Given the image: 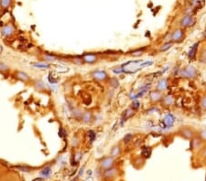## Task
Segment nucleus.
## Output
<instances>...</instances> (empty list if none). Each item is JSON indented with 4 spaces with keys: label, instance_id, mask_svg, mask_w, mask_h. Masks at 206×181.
<instances>
[{
    "label": "nucleus",
    "instance_id": "obj_1",
    "mask_svg": "<svg viewBox=\"0 0 206 181\" xmlns=\"http://www.w3.org/2000/svg\"><path fill=\"white\" fill-rule=\"evenodd\" d=\"M178 134H179L180 136H181L182 138H184L186 140H192L197 135L195 131L193 129V128H190L189 126H183V127L180 128Z\"/></svg>",
    "mask_w": 206,
    "mask_h": 181
},
{
    "label": "nucleus",
    "instance_id": "obj_2",
    "mask_svg": "<svg viewBox=\"0 0 206 181\" xmlns=\"http://www.w3.org/2000/svg\"><path fill=\"white\" fill-rule=\"evenodd\" d=\"M197 75H198L197 70L194 67L190 66V65L185 67L184 69L181 70V71H180V76L187 78V79H194L197 77Z\"/></svg>",
    "mask_w": 206,
    "mask_h": 181
},
{
    "label": "nucleus",
    "instance_id": "obj_3",
    "mask_svg": "<svg viewBox=\"0 0 206 181\" xmlns=\"http://www.w3.org/2000/svg\"><path fill=\"white\" fill-rule=\"evenodd\" d=\"M119 169L117 168H112L109 169H106L103 172V178L105 181H111L116 178L118 176Z\"/></svg>",
    "mask_w": 206,
    "mask_h": 181
},
{
    "label": "nucleus",
    "instance_id": "obj_4",
    "mask_svg": "<svg viewBox=\"0 0 206 181\" xmlns=\"http://www.w3.org/2000/svg\"><path fill=\"white\" fill-rule=\"evenodd\" d=\"M100 167L103 170L109 169L114 167V158L112 156H106L100 160Z\"/></svg>",
    "mask_w": 206,
    "mask_h": 181
},
{
    "label": "nucleus",
    "instance_id": "obj_5",
    "mask_svg": "<svg viewBox=\"0 0 206 181\" xmlns=\"http://www.w3.org/2000/svg\"><path fill=\"white\" fill-rule=\"evenodd\" d=\"M183 37H184V31H183V29L177 28L172 32L170 37V41H172L173 43H180L183 40Z\"/></svg>",
    "mask_w": 206,
    "mask_h": 181
},
{
    "label": "nucleus",
    "instance_id": "obj_6",
    "mask_svg": "<svg viewBox=\"0 0 206 181\" xmlns=\"http://www.w3.org/2000/svg\"><path fill=\"white\" fill-rule=\"evenodd\" d=\"M163 94H162V92H159V90H151L149 93V100L151 103H159L161 102L162 99H163Z\"/></svg>",
    "mask_w": 206,
    "mask_h": 181
},
{
    "label": "nucleus",
    "instance_id": "obj_7",
    "mask_svg": "<svg viewBox=\"0 0 206 181\" xmlns=\"http://www.w3.org/2000/svg\"><path fill=\"white\" fill-rule=\"evenodd\" d=\"M81 56H82L83 62L88 63V64H94V63L97 62V59H98L97 54L96 53H92V52H90V53H85V54H82Z\"/></svg>",
    "mask_w": 206,
    "mask_h": 181
},
{
    "label": "nucleus",
    "instance_id": "obj_8",
    "mask_svg": "<svg viewBox=\"0 0 206 181\" xmlns=\"http://www.w3.org/2000/svg\"><path fill=\"white\" fill-rule=\"evenodd\" d=\"M92 77L99 81H105L108 80V74L104 71H94L92 72Z\"/></svg>",
    "mask_w": 206,
    "mask_h": 181
},
{
    "label": "nucleus",
    "instance_id": "obj_9",
    "mask_svg": "<svg viewBox=\"0 0 206 181\" xmlns=\"http://www.w3.org/2000/svg\"><path fill=\"white\" fill-rule=\"evenodd\" d=\"M190 141H192V149H193V151H194V152L202 150V148L203 147V142L199 136H198V135H196V136L194 138H193Z\"/></svg>",
    "mask_w": 206,
    "mask_h": 181
},
{
    "label": "nucleus",
    "instance_id": "obj_10",
    "mask_svg": "<svg viewBox=\"0 0 206 181\" xmlns=\"http://www.w3.org/2000/svg\"><path fill=\"white\" fill-rule=\"evenodd\" d=\"M194 24H195V19L192 16H185L180 21V27L181 28L192 27Z\"/></svg>",
    "mask_w": 206,
    "mask_h": 181
},
{
    "label": "nucleus",
    "instance_id": "obj_11",
    "mask_svg": "<svg viewBox=\"0 0 206 181\" xmlns=\"http://www.w3.org/2000/svg\"><path fill=\"white\" fill-rule=\"evenodd\" d=\"M135 115V110L132 109L131 107L127 108L126 110L124 111L123 115H122V118H121V124L123 125L125 122H126V120L129 119L130 117H132Z\"/></svg>",
    "mask_w": 206,
    "mask_h": 181
},
{
    "label": "nucleus",
    "instance_id": "obj_12",
    "mask_svg": "<svg viewBox=\"0 0 206 181\" xmlns=\"http://www.w3.org/2000/svg\"><path fill=\"white\" fill-rule=\"evenodd\" d=\"M15 32V28L13 25L11 24H9V25H6L5 26L4 28H2L1 29V34L4 36V37H9L10 36H12Z\"/></svg>",
    "mask_w": 206,
    "mask_h": 181
},
{
    "label": "nucleus",
    "instance_id": "obj_13",
    "mask_svg": "<svg viewBox=\"0 0 206 181\" xmlns=\"http://www.w3.org/2000/svg\"><path fill=\"white\" fill-rule=\"evenodd\" d=\"M122 152V148H121V146L120 145H114L111 150H110V156L114 157V158H116L117 156H120Z\"/></svg>",
    "mask_w": 206,
    "mask_h": 181
},
{
    "label": "nucleus",
    "instance_id": "obj_14",
    "mask_svg": "<svg viewBox=\"0 0 206 181\" xmlns=\"http://www.w3.org/2000/svg\"><path fill=\"white\" fill-rule=\"evenodd\" d=\"M148 47H142V48H137V49H135L134 50L129 52V55L130 56H133V57H139V56H141L145 51L147 50Z\"/></svg>",
    "mask_w": 206,
    "mask_h": 181
},
{
    "label": "nucleus",
    "instance_id": "obj_15",
    "mask_svg": "<svg viewBox=\"0 0 206 181\" xmlns=\"http://www.w3.org/2000/svg\"><path fill=\"white\" fill-rule=\"evenodd\" d=\"M167 88H168V80L167 79L163 78L158 82L157 90H159V92H163V90H165Z\"/></svg>",
    "mask_w": 206,
    "mask_h": 181
},
{
    "label": "nucleus",
    "instance_id": "obj_16",
    "mask_svg": "<svg viewBox=\"0 0 206 181\" xmlns=\"http://www.w3.org/2000/svg\"><path fill=\"white\" fill-rule=\"evenodd\" d=\"M174 121H175V119H174L173 115L169 114V115H167L165 116V118L163 120V123L167 127H171L173 125V124H174Z\"/></svg>",
    "mask_w": 206,
    "mask_h": 181
},
{
    "label": "nucleus",
    "instance_id": "obj_17",
    "mask_svg": "<svg viewBox=\"0 0 206 181\" xmlns=\"http://www.w3.org/2000/svg\"><path fill=\"white\" fill-rule=\"evenodd\" d=\"M93 120V114L91 112H85L82 116V121L85 124H89Z\"/></svg>",
    "mask_w": 206,
    "mask_h": 181
},
{
    "label": "nucleus",
    "instance_id": "obj_18",
    "mask_svg": "<svg viewBox=\"0 0 206 181\" xmlns=\"http://www.w3.org/2000/svg\"><path fill=\"white\" fill-rule=\"evenodd\" d=\"M16 77L21 81H24V82H27L30 80L29 76L26 73V72H23V71H17L16 72Z\"/></svg>",
    "mask_w": 206,
    "mask_h": 181
},
{
    "label": "nucleus",
    "instance_id": "obj_19",
    "mask_svg": "<svg viewBox=\"0 0 206 181\" xmlns=\"http://www.w3.org/2000/svg\"><path fill=\"white\" fill-rule=\"evenodd\" d=\"M161 102L163 103L164 106H170V105H172L174 103V98L172 95H167V96L163 97Z\"/></svg>",
    "mask_w": 206,
    "mask_h": 181
},
{
    "label": "nucleus",
    "instance_id": "obj_20",
    "mask_svg": "<svg viewBox=\"0 0 206 181\" xmlns=\"http://www.w3.org/2000/svg\"><path fill=\"white\" fill-rule=\"evenodd\" d=\"M198 47H199V43H195L193 46L190 49L189 52V58L190 59H194L196 55H197V51H198Z\"/></svg>",
    "mask_w": 206,
    "mask_h": 181
},
{
    "label": "nucleus",
    "instance_id": "obj_21",
    "mask_svg": "<svg viewBox=\"0 0 206 181\" xmlns=\"http://www.w3.org/2000/svg\"><path fill=\"white\" fill-rule=\"evenodd\" d=\"M82 153L81 152V151H78V152H76L73 156H72V165H77L79 164V162L81 161L82 159Z\"/></svg>",
    "mask_w": 206,
    "mask_h": 181
},
{
    "label": "nucleus",
    "instance_id": "obj_22",
    "mask_svg": "<svg viewBox=\"0 0 206 181\" xmlns=\"http://www.w3.org/2000/svg\"><path fill=\"white\" fill-rule=\"evenodd\" d=\"M43 59H45L46 62H55V60H57L59 59V57L56 56L55 54H48V53H46V54L43 55Z\"/></svg>",
    "mask_w": 206,
    "mask_h": 181
},
{
    "label": "nucleus",
    "instance_id": "obj_23",
    "mask_svg": "<svg viewBox=\"0 0 206 181\" xmlns=\"http://www.w3.org/2000/svg\"><path fill=\"white\" fill-rule=\"evenodd\" d=\"M32 66L34 68H38V69H49L50 67V64L48 62H36L32 63Z\"/></svg>",
    "mask_w": 206,
    "mask_h": 181
},
{
    "label": "nucleus",
    "instance_id": "obj_24",
    "mask_svg": "<svg viewBox=\"0 0 206 181\" xmlns=\"http://www.w3.org/2000/svg\"><path fill=\"white\" fill-rule=\"evenodd\" d=\"M51 168L50 165H47V167H45L41 171H40V175L43 177H49L51 174Z\"/></svg>",
    "mask_w": 206,
    "mask_h": 181
},
{
    "label": "nucleus",
    "instance_id": "obj_25",
    "mask_svg": "<svg viewBox=\"0 0 206 181\" xmlns=\"http://www.w3.org/2000/svg\"><path fill=\"white\" fill-rule=\"evenodd\" d=\"M173 42L172 41H170V42H167L165 44H163L161 47H160L159 49V51H161V52H164V51H167V50H169L172 46H173Z\"/></svg>",
    "mask_w": 206,
    "mask_h": 181
},
{
    "label": "nucleus",
    "instance_id": "obj_26",
    "mask_svg": "<svg viewBox=\"0 0 206 181\" xmlns=\"http://www.w3.org/2000/svg\"><path fill=\"white\" fill-rule=\"evenodd\" d=\"M133 138H134V135L132 134H127L125 135L124 138H123V143L125 145L130 144V143L132 142V140H133Z\"/></svg>",
    "mask_w": 206,
    "mask_h": 181
},
{
    "label": "nucleus",
    "instance_id": "obj_27",
    "mask_svg": "<svg viewBox=\"0 0 206 181\" xmlns=\"http://www.w3.org/2000/svg\"><path fill=\"white\" fill-rule=\"evenodd\" d=\"M11 3H12V0H0V6H1L3 9H6L11 6Z\"/></svg>",
    "mask_w": 206,
    "mask_h": 181
},
{
    "label": "nucleus",
    "instance_id": "obj_28",
    "mask_svg": "<svg viewBox=\"0 0 206 181\" xmlns=\"http://www.w3.org/2000/svg\"><path fill=\"white\" fill-rule=\"evenodd\" d=\"M87 136H88V138H89L90 143H94V140H95V138H96V134H95V132L93 131V130H89V131L87 132Z\"/></svg>",
    "mask_w": 206,
    "mask_h": 181
},
{
    "label": "nucleus",
    "instance_id": "obj_29",
    "mask_svg": "<svg viewBox=\"0 0 206 181\" xmlns=\"http://www.w3.org/2000/svg\"><path fill=\"white\" fill-rule=\"evenodd\" d=\"M82 114H83V112H82L81 109H74V110L72 111V116H73L75 119H82Z\"/></svg>",
    "mask_w": 206,
    "mask_h": 181
},
{
    "label": "nucleus",
    "instance_id": "obj_30",
    "mask_svg": "<svg viewBox=\"0 0 206 181\" xmlns=\"http://www.w3.org/2000/svg\"><path fill=\"white\" fill-rule=\"evenodd\" d=\"M16 168L21 172H31V170L33 169L32 168L28 167V165H18V167H16Z\"/></svg>",
    "mask_w": 206,
    "mask_h": 181
},
{
    "label": "nucleus",
    "instance_id": "obj_31",
    "mask_svg": "<svg viewBox=\"0 0 206 181\" xmlns=\"http://www.w3.org/2000/svg\"><path fill=\"white\" fill-rule=\"evenodd\" d=\"M198 136H199L202 140V142L204 143H206V128H203V129H201L200 131H199V133H198Z\"/></svg>",
    "mask_w": 206,
    "mask_h": 181
},
{
    "label": "nucleus",
    "instance_id": "obj_32",
    "mask_svg": "<svg viewBox=\"0 0 206 181\" xmlns=\"http://www.w3.org/2000/svg\"><path fill=\"white\" fill-rule=\"evenodd\" d=\"M199 60L202 63H205L206 64V49H202L200 53V57H199Z\"/></svg>",
    "mask_w": 206,
    "mask_h": 181
},
{
    "label": "nucleus",
    "instance_id": "obj_33",
    "mask_svg": "<svg viewBox=\"0 0 206 181\" xmlns=\"http://www.w3.org/2000/svg\"><path fill=\"white\" fill-rule=\"evenodd\" d=\"M130 107L136 111V110H137V109H139V108L140 107V103H139V102L137 101V100H133V102H132V103H131V106H130Z\"/></svg>",
    "mask_w": 206,
    "mask_h": 181
},
{
    "label": "nucleus",
    "instance_id": "obj_34",
    "mask_svg": "<svg viewBox=\"0 0 206 181\" xmlns=\"http://www.w3.org/2000/svg\"><path fill=\"white\" fill-rule=\"evenodd\" d=\"M110 85L114 88H116L119 85V81L116 78H112L110 79Z\"/></svg>",
    "mask_w": 206,
    "mask_h": 181
},
{
    "label": "nucleus",
    "instance_id": "obj_35",
    "mask_svg": "<svg viewBox=\"0 0 206 181\" xmlns=\"http://www.w3.org/2000/svg\"><path fill=\"white\" fill-rule=\"evenodd\" d=\"M59 135L60 137H62L63 139H65L66 138V131L63 127H60V130H59Z\"/></svg>",
    "mask_w": 206,
    "mask_h": 181
},
{
    "label": "nucleus",
    "instance_id": "obj_36",
    "mask_svg": "<svg viewBox=\"0 0 206 181\" xmlns=\"http://www.w3.org/2000/svg\"><path fill=\"white\" fill-rule=\"evenodd\" d=\"M80 144V142H79V139L77 137H73L71 141V145L72 147H77Z\"/></svg>",
    "mask_w": 206,
    "mask_h": 181
},
{
    "label": "nucleus",
    "instance_id": "obj_37",
    "mask_svg": "<svg viewBox=\"0 0 206 181\" xmlns=\"http://www.w3.org/2000/svg\"><path fill=\"white\" fill-rule=\"evenodd\" d=\"M201 107L203 111H206V94L202 96L201 101Z\"/></svg>",
    "mask_w": 206,
    "mask_h": 181
},
{
    "label": "nucleus",
    "instance_id": "obj_38",
    "mask_svg": "<svg viewBox=\"0 0 206 181\" xmlns=\"http://www.w3.org/2000/svg\"><path fill=\"white\" fill-rule=\"evenodd\" d=\"M113 72L114 73H116V74H121V73H123V69H122V67H116V68H114L113 69Z\"/></svg>",
    "mask_w": 206,
    "mask_h": 181
},
{
    "label": "nucleus",
    "instance_id": "obj_39",
    "mask_svg": "<svg viewBox=\"0 0 206 181\" xmlns=\"http://www.w3.org/2000/svg\"><path fill=\"white\" fill-rule=\"evenodd\" d=\"M201 154H202V156L203 159L206 160V146H203V147L202 148Z\"/></svg>",
    "mask_w": 206,
    "mask_h": 181
},
{
    "label": "nucleus",
    "instance_id": "obj_40",
    "mask_svg": "<svg viewBox=\"0 0 206 181\" xmlns=\"http://www.w3.org/2000/svg\"><path fill=\"white\" fill-rule=\"evenodd\" d=\"M7 69H9V67H7L6 65H5L4 63H0V71H6Z\"/></svg>",
    "mask_w": 206,
    "mask_h": 181
},
{
    "label": "nucleus",
    "instance_id": "obj_41",
    "mask_svg": "<svg viewBox=\"0 0 206 181\" xmlns=\"http://www.w3.org/2000/svg\"><path fill=\"white\" fill-rule=\"evenodd\" d=\"M85 181H94V179H93V177H87Z\"/></svg>",
    "mask_w": 206,
    "mask_h": 181
},
{
    "label": "nucleus",
    "instance_id": "obj_42",
    "mask_svg": "<svg viewBox=\"0 0 206 181\" xmlns=\"http://www.w3.org/2000/svg\"><path fill=\"white\" fill-rule=\"evenodd\" d=\"M2 51H3V48H2V46H1V45H0V54L2 53Z\"/></svg>",
    "mask_w": 206,
    "mask_h": 181
},
{
    "label": "nucleus",
    "instance_id": "obj_43",
    "mask_svg": "<svg viewBox=\"0 0 206 181\" xmlns=\"http://www.w3.org/2000/svg\"><path fill=\"white\" fill-rule=\"evenodd\" d=\"M78 180V177H75L74 179H72V180H71V181H77Z\"/></svg>",
    "mask_w": 206,
    "mask_h": 181
}]
</instances>
